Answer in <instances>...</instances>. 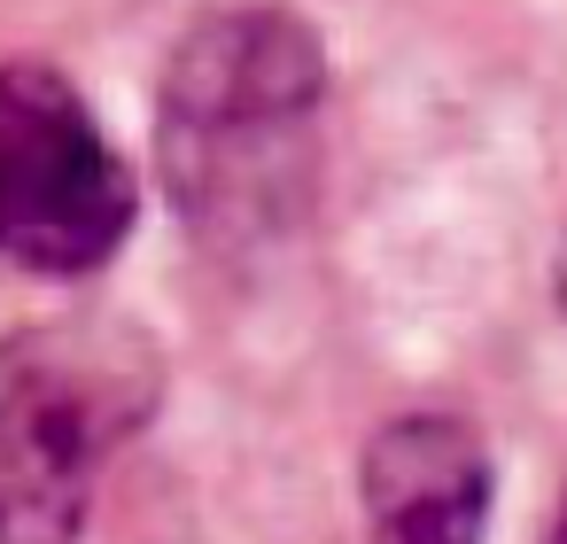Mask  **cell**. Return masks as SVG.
I'll return each mask as SVG.
<instances>
[{
    "instance_id": "3",
    "label": "cell",
    "mask_w": 567,
    "mask_h": 544,
    "mask_svg": "<svg viewBox=\"0 0 567 544\" xmlns=\"http://www.w3.org/2000/svg\"><path fill=\"white\" fill-rule=\"evenodd\" d=\"M365 513L381 544H482V513H489L482 443L443 412H412L381 428L365 451Z\"/></svg>"
},
{
    "instance_id": "4",
    "label": "cell",
    "mask_w": 567,
    "mask_h": 544,
    "mask_svg": "<svg viewBox=\"0 0 567 544\" xmlns=\"http://www.w3.org/2000/svg\"><path fill=\"white\" fill-rule=\"evenodd\" d=\"M559 296H567V249H559Z\"/></svg>"
},
{
    "instance_id": "2",
    "label": "cell",
    "mask_w": 567,
    "mask_h": 544,
    "mask_svg": "<svg viewBox=\"0 0 567 544\" xmlns=\"http://www.w3.org/2000/svg\"><path fill=\"white\" fill-rule=\"evenodd\" d=\"M125 389L71 335L0 342V544H71Z\"/></svg>"
},
{
    "instance_id": "5",
    "label": "cell",
    "mask_w": 567,
    "mask_h": 544,
    "mask_svg": "<svg viewBox=\"0 0 567 544\" xmlns=\"http://www.w3.org/2000/svg\"><path fill=\"white\" fill-rule=\"evenodd\" d=\"M551 544H567V505H559V536H551Z\"/></svg>"
},
{
    "instance_id": "1",
    "label": "cell",
    "mask_w": 567,
    "mask_h": 544,
    "mask_svg": "<svg viewBox=\"0 0 567 544\" xmlns=\"http://www.w3.org/2000/svg\"><path fill=\"white\" fill-rule=\"evenodd\" d=\"M133 226V172L86 94L48 71H0V249L32 273H86Z\"/></svg>"
}]
</instances>
